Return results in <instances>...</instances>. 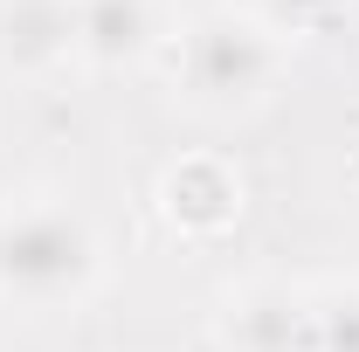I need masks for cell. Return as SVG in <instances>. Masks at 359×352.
Returning <instances> with one entry per match:
<instances>
[{"label": "cell", "mask_w": 359, "mask_h": 352, "mask_svg": "<svg viewBox=\"0 0 359 352\" xmlns=\"http://www.w3.org/2000/svg\"><path fill=\"white\" fill-rule=\"evenodd\" d=\"M152 48V0H76V55L97 69L138 62Z\"/></svg>", "instance_id": "6"}, {"label": "cell", "mask_w": 359, "mask_h": 352, "mask_svg": "<svg viewBox=\"0 0 359 352\" xmlns=\"http://www.w3.org/2000/svg\"><path fill=\"white\" fill-rule=\"evenodd\" d=\"M276 76V42L256 14H201L180 42V83L201 111H242Z\"/></svg>", "instance_id": "2"}, {"label": "cell", "mask_w": 359, "mask_h": 352, "mask_svg": "<svg viewBox=\"0 0 359 352\" xmlns=\"http://www.w3.org/2000/svg\"><path fill=\"white\" fill-rule=\"evenodd\" d=\"M104 276V242L62 201H21L0 215V297L28 311L83 304Z\"/></svg>", "instance_id": "1"}, {"label": "cell", "mask_w": 359, "mask_h": 352, "mask_svg": "<svg viewBox=\"0 0 359 352\" xmlns=\"http://www.w3.org/2000/svg\"><path fill=\"white\" fill-rule=\"evenodd\" d=\"M228 352H311V297L283 283H242L228 297Z\"/></svg>", "instance_id": "3"}, {"label": "cell", "mask_w": 359, "mask_h": 352, "mask_svg": "<svg viewBox=\"0 0 359 352\" xmlns=\"http://www.w3.org/2000/svg\"><path fill=\"white\" fill-rule=\"evenodd\" d=\"M311 352H359V283L311 297Z\"/></svg>", "instance_id": "7"}, {"label": "cell", "mask_w": 359, "mask_h": 352, "mask_svg": "<svg viewBox=\"0 0 359 352\" xmlns=\"http://www.w3.org/2000/svg\"><path fill=\"white\" fill-rule=\"evenodd\" d=\"M76 55V0H0V69L48 76Z\"/></svg>", "instance_id": "4"}, {"label": "cell", "mask_w": 359, "mask_h": 352, "mask_svg": "<svg viewBox=\"0 0 359 352\" xmlns=\"http://www.w3.org/2000/svg\"><path fill=\"white\" fill-rule=\"evenodd\" d=\"M166 215L187 235H215L242 215V180L228 173L222 159H180L166 173Z\"/></svg>", "instance_id": "5"}, {"label": "cell", "mask_w": 359, "mask_h": 352, "mask_svg": "<svg viewBox=\"0 0 359 352\" xmlns=\"http://www.w3.org/2000/svg\"><path fill=\"white\" fill-rule=\"evenodd\" d=\"M249 7H256V21H263V28H304L325 0H249Z\"/></svg>", "instance_id": "8"}]
</instances>
